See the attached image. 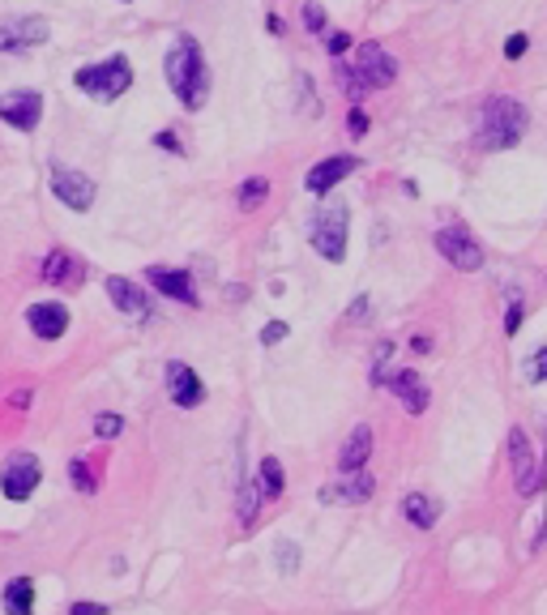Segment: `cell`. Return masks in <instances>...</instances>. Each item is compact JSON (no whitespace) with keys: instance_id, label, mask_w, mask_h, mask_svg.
<instances>
[{"instance_id":"277c9868","label":"cell","mask_w":547,"mask_h":615,"mask_svg":"<svg viewBox=\"0 0 547 615\" xmlns=\"http://www.w3.org/2000/svg\"><path fill=\"white\" fill-rule=\"evenodd\" d=\"M347 227H351V210L347 206H325L316 210L313 231H308V244H313L325 261H347Z\"/></svg>"},{"instance_id":"4dcf8cb0","label":"cell","mask_w":547,"mask_h":615,"mask_svg":"<svg viewBox=\"0 0 547 615\" xmlns=\"http://www.w3.org/2000/svg\"><path fill=\"white\" fill-rule=\"evenodd\" d=\"M295 90H299V112H308V115H316L321 107H316V90H313V81L299 73L295 77Z\"/></svg>"},{"instance_id":"ac0fdd59","label":"cell","mask_w":547,"mask_h":615,"mask_svg":"<svg viewBox=\"0 0 547 615\" xmlns=\"http://www.w3.org/2000/svg\"><path fill=\"white\" fill-rule=\"evenodd\" d=\"M26 321H30V329H35V338H43V342H56L60 333L69 329V308L35 304L30 312H26Z\"/></svg>"},{"instance_id":"484cf974","label":"cell","mask_w":547,"mask_h":615,"mask_svg":"<svg viewBox=\"0 0 547 615\" xmlns=\"http://www.w3.org/2000/svg\"><path fill=\"white\" fill-rule=\"evenodd\" d=\"M270 197V180L265 175H253V180H244L240 189H235V201H240V210H257L261 201Z\"/></svg>"},{"instance_id":"f546056e","label":"cell","mask_w":547,"mask_h":615,"mask_svg":"<svg viewBox=\"0 0 547 615\" xmlns=\"http://www.w3.org/2000/svg\"><path fill=\"white\" fill-rule=\"evenodd\" d=\"M295 569H299V547L295 543H278V573L295 577Z\"/></svg>"},{"instance_id":"ba28073f","label":"cell","mask_w":547,"mask_h":615,"mask_svg":"<svg viewBox=\"0 0 547 615\" xmlns=\"http://www.w3.org/2000/svg\"><path fill=\"white\" fill-rule=\"evenodd\" d=\"M0 120L21 129V133H35L43 120V95L39 90H9V95H0Z\"/></svg>"},{"instance_id":"d4e9b609","label":"cell","mask_w":547,"mask_h":615,"mask_svg":"<svg viewBox=\"0 0 547 615\" xmlns=\"http://www.w3.org/2000/svg\"><path fill=\"white\" fill-rule=\"evenodd\" d=\"M261 487H257V479H244L240 475V530H248L257 518V504H261Z\"/></svg>"},{"instance_id":"52a82bcc","label":"cell","mask_w":547,"mask_h":615,"mask_svg":"<svg viewBox=\"0 0 547 615\" xmlns=\"http://www.w3.org/2000/svg\"><path fill=\"white\" fill-rule=\"evenodd\" d=\"M43 479V466L39 458H30V453H13V458L4 461V470H0V492L9 500H30L35 496V487Z\"/></svg>"},{"instance_id":"d590c367","label":"cell","mask_w":547,"mask_h":615,"mask_svg":"<svg viewBox=\"0 0 547 615\" xmlns=\"http://www.w3.org/2000/svg\"><path fill=\"white\" fill-rule=\"evenodd\" d=\"M287 333H291V329H287V321H270V325L261 329V346H278Z\"/></svg>"},{"instance_id":"d6a6232c","label":"cell","mask_w":547,"mask_h":615,"mask_svg":"<svg viewBox=\"0 0 547 615\" xmlns=\"http://www.w3.org/2000/svg\"><path fill=\"white\" fill-rule=\"evenodd\" d=\"M304 26H308L313 35H325V9H321L316 0H308V4H304Z\"/></svg>"},{"instance_id":"5b68a950","label":"cell","mask_w":547,"mask_h":615,"mask_svg":"<svg viewBox=\"0 0 547 615\" xmlns=\"http://www.w3.org/2000/svg\"><path fill=\"white\" fill-rule=\"evenodd\" d=\"M509 461H513V487H518V496L543 492L547 466H539V458H534V444H530L526 427H513V432H509Z\"/></svg>"},{"instance_id":"6da1fadb","label":"cell","mask_w":547,"mask_h":615,"mask_svg":"<svg viewBox=\"0 0 547 615\" xmlns=\"http://www.w3.org/2000/svg\"><path fill=\"white\" fill-rule=\"evenodd\" d=\"M163 69H167L172 95H176L189 112H201L206 98H210V69H206V56H201V47H197L193 35L176 38V47L167 52V60H163Z\"/></svg>"},{"instance_id":"b9f144b4","label":"cell","mask_w":547,"mask_h":615,"mask_svg":"<svg viewBox=\"0 0 547 615\" xmlns=\"http://www.w3.org/2000/svg\"><path fill=\"white\" fill-rule=\"evenodd\" d=\"M265 30H270V35H282V18H278V13H270V18H265Z\"/></svg>"},{"instance_id":"44dd1931","label":"cell","mask_w":547,"mask_h":615,"mask_svg":"<svg viewBox=\"0 0 547 615\" xmlns=\"http://www.w3.org/2000/svg\"><path fill=\"white\" fill-rule=\"evenodd\" d=\"M107 295H112V304L124 312V316H146L150 312V299H146V291L129 282V278H107Z\"/></svg>"},{"instance_id":"7c38bea8","label":"cell","mask_w":547,"mask_h":615,"mask_svg":"<svg viewBox=\"0 0 547 615\" xmlns=\"http://www.w3.org/2000/svg\"><path fill=\"white\" fill-rule=\"evenodd\" d=\"M351 172H359V158H355V154H333V158H321L313 172L304 175V189L313 192V197H325L333 184H342Z\"/></svg>"},{"instance_id":"f35d334b","label":"cell","mask_w":547,"mask_h":615,"mask_svg":"<svg viewBox=\"0 0 547 615\" xmlns=\"http://www.w3.org/2000/svg\"><path fill=\"white\" fill-rule=\"evenodd\" d=\"M69 615H107V607H98V602H73Z\"/></svg>"},{"instance_id":"5bb4252c","label":"cell","mask_w":547,"mask_h":615,"mask_svg":"<svg viewBox=\"0 0 547 615\" xmlns=\"http://www.w3.org/2000/svg\"><path fill=\"white\" fill-rule=\"evenodd\" d=\"M385 384L393 389V398L407 406V415H424V410H428L432 393H428V384H424V376H419V372L398 367V372H390V376H385Z\"/></svg>"},{"instance_id":"f1b7e54d","label":"cell","mask_w":547,"mask_h":615,"mask_svg":"<svg viewBox=\"0 0 547 615\" xmlns=\"http://www.w3.org/2000/svg\"><path fill=\"white\" fill-rule=\"evenodd\" d=\"M120 432H124V419H120V415H98V419H95V436H98V441H116Z\"/></svg>"},{"instance_id":"9c48e42d","label":"cell","mask_w":547,"mask_h":615,"mask_svg":"<svg viewBox=\"0 0 547 615\" xmlns=\"http://www.w3.org/2000/svg\"><path fill=\"white\" fill-rule=\"evenodd\" d=\"M52 192H56V201H64L73 214H86L95 206V180L73 172V167H52Z\"/></svg>"},{"instance_id":"8fae6325","label":"cell","mask_w":547,"mask_h":615,"mask_svg":"<svg viewBox=\"0 0 547 615\" xmlns=\"http://www.w3.org/2000/svg\"><path fill=\"white\" fill-rule=\"evenodd\" d=\"M355 69L364 73V81H368L372 90H385V86H393V77H398V60H393L381 43H359Z\"/></svg>"},{"instance_id":"7402d4cb","label":"cell","mask_w":547,"mask_h":615,"mask_svg":"<svg viewBox=\"0 0 547 615\" xmlns=\"http://www.w3.org/2000/svg\"><path fill=\"white\" fill-rule=\"evenodd\" d=\"M4 611L35 615V581H30V577H13V581L4 586Z\"/></svg>"},{"instance_id":"8d00e7d4","label":"cell","mask_w":547,"mask_h":615,"mask_svg":"<svg viewBox=\"0 0 547 615\" xmlns=\"http://www.w3.org/2000/svg\"><path fill=\"white\" fill-rule=\"evenodd\" d=\"M347 129H351L355 137H364V133H368V115H364V107H359V103H355L351 115H347Z\"/></svg>"},{"instance_id":"ffe728a7","label":"cell","mask_w":547,"mask_h":615,"mask_svg":"<svg viewBox=\"0 0 547 615\" xmlns=\"http://www.w3.org/2000/svg\"><path fill=\"white\" fill-rule=\"evenodd\" d=\"M402 518L415 530H432L441 521V500L428 496V492H410V496H402Z\"/></svg>"},{"instance_id":"d6986e66","label":"cell","mask_w":547,"mask_h":615,"mask_svg":"<svg viewBox=\"0 0 547 615\" xmlns=\"http://www.w3.org/2000/svg\"><path fill=\"white\" fill-rule=\"evenodd\" d=\"M368 458H372V427L368 423H359L351 436H347L342 453H338V470H342V475H355V470H364V461Z\"/></svg>"},{"instance_id":"3957f363","label":"cell","mask_w":547,"mask_h":615,"mask_svg":"<svg viewBox=\"0 0 547 615\" xmlns=\"http://www.w3.org/2000/svg\"><path fill=\"white\" fill-rule=\"evenodd\" d=\"M73 81H78V90H86L98 103H116L133 86V69H129V56H107L103 64H81Z\"/></svg>"},{"instance_id":"2e32d148","label":"cell","mask_w":547,"mask_h":615,"mask_svg":"<svg viewBox=\"0 0 547 615\" xmlns=\"http://www.w3.org/2000/svg\"><path fill=\"white\" fill-rule=\"evenodd\" d=\"M146 278H150V287L163 291L167 299H176V304L197 308L193 274H184V269H167V265H150V269H146Z\"/></svg>"},{"instance_id":"60d3db41","label":"cell","mask_w":547,"mask_h":615,"mask_svg":"<svg viewBox=\"0 0 547 615\" xmlns=\"http://www.w3.org/2000/svg\"><path fill=\"white\" fill-rule=\"evenodd\" d=\"M410 350H415V355H428V350H432V338H424V333H419V338H410Z\"/></svg>"},{"instance_id":"4fadbf2b","label":"cell","mask_w":547,"mask_h":615,"mask_svg":"<svg viewBox=\"0 0 547 615\" xmlns=\"http://www.w3.org/2000/svg\"><path fill=\"white\" fill-rule=\"evenodd\" d=\"M43 282H52V287H60V291H78L81 282H86V261H81L78 252L56 249L43 261Z\"/></svg>"},{"instance_id":"4316f807","label":"cell","mask_w":547,"mask_h":615,"mask_svg":"<svg viewBox=\"0 0 547 615\" xmlns=\"http://www.w3.org/2000/svg\"><path fill=\"white\" fill-rule=\"evenodd\" d=\"M69 475H73V487H78L81 496H95V492H98L95 475H90V466H86V461H81V458H73V461H69Z\"/></svg>"},{"instance_id":"e575fe53","label":"cell","mask_w":547,"mask_h":615,"mask_svg":"<svg viewBox=\"0 0 547 615\" xmlns=\"http://www.w3.org/2000/svg\"><path fill=\"white\" fill-rule=\"evenodd\" d=\"M347 47H351V35H347V30H330V35H325V52H330L333 60L342 56Z\"/></svg>"},{"instance_id":"9a60e30c","label":"cell","mask_w":547,"mask_h":615,"mask_svg":"<svg viewBox=\"0 0 547 615\" xmlns=\"http://www.w3.org/2000/svg\"><path fill=\"white\" fill-rule=\"evenodd\" d=\"M167 393H172V402L180 406V410H193L201 398H206V384H201V376H197L189 364H167Z\"/></svg>"},{"instance_id":"74e56055","label":"cell","mask_w":547,"mask_h":615,"mask_svg":"<svg viewBox=\"0 0 547 615\" xmlns=\"http://www.w3.org/2000/svg\"><path fill=\"white\" fill-rule=\"evenodd\" d=\"M155 146H158V150L184 154V146H180V141H176V133H172V129H163V133H155Z\"/></svg>"},{"instance_id":"8992f818","label":"cell","mask_w":547,"mask_h":615,"mask_svg":"<svg viewBox=\"0 0 547 615\" xmlns=\"http://www.w3.org/2000/svg\"><path fill=\"white\" fill-rule=\"evenodd\" d=\"M432 244H436V252H441L453 269H462V274L484 269V249H479V240H475L467 227H441Z\"/></svg>"},{"instance_id":"603a6c76","label":"cell","mask_w":547,"mask_h":615,"mask_svg":"<svg viewBox=\"0 0 547 615\" xmlns=\"http://www.w3.org/2000/svg\"><path fill=\"white\" fill-rule=\"evenodd\" d=\"M257 487H261V496H265V500L282 496V487H287V479H282V461H278V458H261V466H257Z\"/></svg>"},{"instance_id":"1f68e13d","label":"cell","mask_w":547,"mask_h":615,"mask_svg":"<svg viewBox=\"0 0 547 615\" xmlns=\"http://www.w3.org/2000/svg\"><path fill=\"white\" fill-rule=\"evenodd\" d=\"M522 321H526V304L513 295V299H509V312H505V333H509V338L522 329Z\"/></svg>"},{"instance_id":"30bf717a","label":"cell","mask_w":547,"mask_h":615,"mask_svg":"<svg viewBox=\"0 0 547 615\" xmlns=\"http://www.w3.org/2000/svg\"><path fill=\"white\" fill-rule=\"evenodd\" d=\"M52 38V26L47 18H13L0 21V52H30V47H43Z\"/></svg>"},{"instance_id":"836d02e7","label":"cell","mask_w":547,"mask_h":615,"mask_svg":"<svg viewBox=\"0 0 547 615\" xmlns=\"http://www.w3.org/2000/svg\"><path fill=\"white\" fill-rule=\"evenodd\" d=\"M530 52V35H522V30H518V35H509V43H505V60H522Z\"/></svg>"},{"instance_id":"83f0119b","label":"cell","mask_w":547,"mask_h":615,"mask_svg":"<svg viewBox=\"0 0 547 615\" xmlns=\"http://www.w3.org/2000/svg\"><path fill=\"white\" fill-rule=\"evenodd\" d=\"M522 372H526V381H534V384H547V346H539V350L530 355V359H526V367H522Z\"/></svg>"},{"instance_id":"7a4b0ae2","label":"cell","mask_w":547,"mask_h":615,"mask_svg":"<svg viewBox=\"0 0 547 615\" xmlns=\"http://www.w3.org/2000/svg\"><path fill=\"white\" fill-rule=\"evenodd\" d=\"M530 129L526 103H518L513 95H496L484 103L479 112V146L484 150H513Z\"/></svg>"},{"instance_id":"e0dca14e","label":"cell","mask_w":547,"mask_h":615,"mask_svg":"<svg viewBox=\"0 0 547 615\" xmlns=\"http://www.w3.org/2000/svg\"><path fill=\"white\" fill-rule=\"evenodd\" d=\"M372 492H376V479H372L368 470H355V475H347V479L330 483V487H321V504H364V500H372Z\"/></svg>"},{"instance_id":"ab89813d","label":"cell","mask_w":547,"mask_h":615,"mask_svg":"<svg viewBox=\"0 0 547 615\" xmlns=\"http://www.w3.org/2000/svg\"><path fill=\"white\" fill-rule=\"evenodd\" d=\"M347 316H351V321H368V295H359V299L351 304V312H347Z\"/></svg>"},{"instance_id":"cb8c5ba5","label":"cell","mask_w":547,"mask_h":615,"mask_svg":"<svg viewBox=\"0 0 547 615\" xmlns=\"http://www.w3.org/2000/svg\"><path fill=\"white\" fill-rule=\"evenodd\" d=\"M333 77H338V86L347 90V98H351V103H359V98H364V95L372 90L368 81H364V73H359L355 64H342V60L333 64Z\"/></svg>"}]
</instances>
